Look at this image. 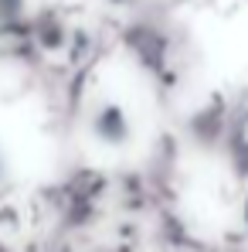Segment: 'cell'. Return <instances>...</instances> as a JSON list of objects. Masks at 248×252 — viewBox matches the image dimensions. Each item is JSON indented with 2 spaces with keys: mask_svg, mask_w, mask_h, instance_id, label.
<instances>
[{
  "mask_svg": "<svg viewBox=\"0 0 248 252\" xmlns=\"http://www.w3.org/2000/svg\"><path fill=\"white\" fill-rule=\"evenodd\" d=\"M95 133H99V140H106V143H123L126 136H129V123H126L123 109H119V106L99 109V116H95Z\"/></svg>",
  "mask_w": 248,
  "mask_h": 252,
  "instance_id": "obj_1",
  "label": "cell"
}]
</instances>
